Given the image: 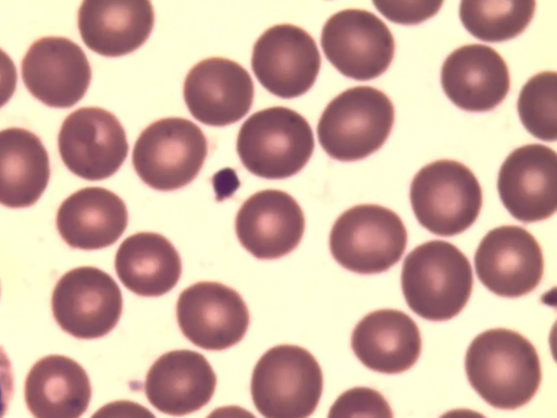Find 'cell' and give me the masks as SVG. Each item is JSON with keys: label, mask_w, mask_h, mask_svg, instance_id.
Wrapping results in <instances>:
<instances>
[{"label": "cell", "mask_w": 557, "mask_h": 418, "mask_svg": "<svg viewBox=\"0 0 557 418\" xmlns=\"http://www.w3.org/2000/svg\"><path fill=\"white\" fill-rule=\"evenodd\" d=\"M176 317L182 333L207 351L234 346L249 325L242 296L219 282H197L185 288L177 299Z\"/></svg>", "instance_id": "4fadbf2b"}, {"label": "cell", "mask_w": 557, "mask_h": 418, "mask_svg": "<svg viewBox=\"0 0 557 418\" xmlns=\"http://www.w3.org/2000/svg\"><path fill=\"white\" fill-rule=\"evenodd\" d=\"M441 83L457 107L472 112L494 109L509 91L510 78L505 60L482 44L465 45L444 61Z\"/></svg>", "instance_id": "d6986e66"}, {"label": "cell", "mask_w": 557, "mask_h": 418, "mask_svg": "<svg viewBox=\"0 0 557 418\" xmlns=\"http://www.w3.org/2000/svg\"><path fill=\"white\" fill-rule=\"evenodd\" d=\"M50 177L48 152L37 135L25 128L0 131V204L33 206Z\"/></svg>", "instance_id": "484cf974"}, {"label": "cell", "mask_w": 557, "mask_h": 418, "mask_svg": "<svg viewBox=\"0 0 557 418\" xmlns=\"http://www.w3.org/2000/svg\"><path fill=\"white\" fill-rule=\"evenodd\" d=\"M394 123V106L371 86L348 88L332 99L317 126L323 150L333 159H363L387 139Z\"/></svg>", "instance_id": "277c9868"}, {"label": "cell", "mask_w": 557, "mask_h": 418, "mask_svg": "<svg viewBox=\"0 0 557 418\" xmlns=\"http://www.w3.org/2000/svg\"><path fill=\"white\" fill-rule=\"evenodd\" d=\"M321 46L339 73L357 81L384 73L395 51L387 25L363 9H345L329 17L322 28Z\"/></svg>", "instance_id": "30bf717a"}, {"label": "cell", "mask_w": 557, "mask_h": 418, "mask_svg": "<svg viewBox=\"0 0 557 418\" xmlns=\"http://www.w3.org/2000/svg\"><path fill=\"white\" fill-rule=\"evenodd\" d=\"M330 250L345 269L372 274L396 265L407 245V231L399 216L380 205L354 206L334 222Z\"/></svg>", "instance_id": "ba28073f"}, {"label": "cell", "mask_w": 557, "mask_h": 418, "mask_svg": "<svg viewBox=\"0 0 557 418\" xmlns=\"http://www.w3.org/2000/svg\"><path fill=\"white\" fill-rule=\"evenodd\" d=\"M90 418H156V416L138 403L121 399L103 405Z\"/></svg>", "instance_id": "4dcf8cb0"}, {"label": "cell", "mask_w": 557, "mask_h": 418, "mask_svg": "<svg viewBox=\"0 0 557 418\" xmlns=\"http://www.w3.org/2000/svg\"><path fill=\"white\" fill-rule=\"evenodd\" d=\"M518 113L524 127L536 138H557V74L545 71L533 75L520 90Z\"/></svg>", "instance_id": "83f0119b"}, {"label": "cell", "mask_w": 557, "mask_h": 418, "mask_svg": "<svg viewBox=\"0 0 557 418\" xmlns=\"http://www.w3.org/2000/svg\"><path fill=\"white\" fill-rule=\"evenodd\" d=\"M242 246L258 259H277L293 251L305 232L302 209L289 194L265 189L244 201L235 218Z\"/></svg>", "instance_id": "ac0fdd59"}, {"label": "cell", "mask_w": 557, "mask_h": 418, "mask_svg": "<svg viewBox=\"0 0 557 418\" xmlns=\"http://www.w3.org/2000/svg\"><path fill=\"white\" fill-rule=\"evenodd\" d=\"M380 13L398 24H418L435 15L443 1H373Z\"/></svg>", "instance_id": "f546056e"}, {"label": "cell", "mask_w": 557, "mask_h": 418, "mask_svg": "<svg viewBox=\"0 0 557 418\" xmlns=\"http://www.w3.org/2000/svg\"><path fill=\"white\" fill-rule=\"evenodd\" d=\"M207 418H256V416L243 407L231 405L213 409Z\"/></svg>", "instance_id": "836d02e7"}, {"label": "cell", "mask_w": 557, "mask_h": 418, "mask_svg": "<svg viewBox=\"0 0 557 418\" xmlns=\"http://www.w3.org/2000/svg\"><path fill=\"white\" fill-rule=\"evenodd\" d=\"M208 155L201 128L184 118H163L138 136L132 155L134 169L149 187L170 192L189 184Z\"/></svg>", "instance_id": "52a82bcc"}, {"label": "cell", "mask_w": 557, "mask_h": 418, "mask_svg": "<svg viewBox=\"0 0 557 418\" xmlns=\"http://www.w3.org/2000/svg\"><path fill=\"white\" fill-rule=\"evenodd\" d=\"M321 57L314 39L299 26L278 24L255 42L251 69L259 83L274 96L290 99L314 84Z\"/></svg>", "instance_id": "7c38bea8"}, {"label": "cell", "mask_w": 557, "mask_h": 418, "mask_svg": "<svg viewBox=\"0 0 557 418\" xmlns=\"http://www.w3.org/2000/svg\"><path fill=\"white\" fill-rule=\"evenodd\" d=\"M327 418H393V411L380 392L367 386H356L336 398Z\"/></svg>", "instance_id": "f1b7e54d"}, {"label": "cell", "mask_w": 557, "mask_h": 418, "mask_svg": "<svg viewBox=\"0 0 557 418\" xmlns=\"http://www.w3.org/2000/svg\"><path fill=\"white\" fill-rule=\"evenodd\" d=\"M473 285L470 261L455 245L433 239L412 249L401 269L409 308L423 319L446 321L467 305Z\"/></svg>", "instance_id": "7a4b0ae2"}, {"label": "cell", "mask_w": 557, "mask_h": 418, "mask_svg": "<svg viewBox=\"0 0 557 418\" xmlns=\"http://www.w3.org/2000/svg\"><path fill=\"white\" fill-rule=\"evenodd\" d=\"M536 2L461 1L459 16L465 28L483 41L497 42L521 34L531 22Z\"/></svg>", "instance_id": "4316f807"}, {"label": "cell", "mask_w": 557, "mask_h": 418, "mask_svg": "<svg viewBox=\"0 0 557 418\" xmlns=\"http://www.w3.org/2000/svg\"><path fill=\"white\" fill-rule=\"evenodd\" d=\"M410 202L418 222L440 236L469 229L482 207V189L472 171L455 160H437L421 168L410 185Z\"/></svg>", "instance_id": "8992f818"}, {"label": "cell", "mask_w": 557, "mask_h": 418, "mask_svg": "<svg viewBox=\"0 0 557 418\" xmlns=\"http://www.w3.org/2000/svg\"><path fill=\"white\" fill-rule=\"evenodd\" d=\"M497 189L508 212L521 222L548 219L557 209V155L541 144L511 151L503 162Z\"/></svg>", "instance_id": "9a60e30c"}, {"label": "cell", "mask_w": 557, "mask_h": 418, "mask_svg": "<svg viewBox=\"0 0 557 418\" xmlns=\"http://www.w3.org/2000/svg\"><path fill=\"white\" fill-rule=\"evenodd\" d=\"M323 390L319 362L307 349L281 344L257 361L250 382L251 398L264 418H308Z\"/></svg>", "instance_id": "5b68a950"}, {"label": "cell", "mask_w": 557, "mask_h": 418, "mask_svg": "<svg viewBox=\"0 0 557 418\" xmlns=\"http://www.w3.org/2000/svg\"><path fill=\"white\" fill-rule=\"evenodd\" d=\"M84 44L104 57H120L149 38L154 12L150 1H84L78 9Z\"/></svg>", "instance_id": "7402d4cb"}, {"label": "cell", "mask_w": 557, "mask_h": 418, "mask_svg": "<svg viewBox=\"0 0 557 418\" xmlns=\"http://www.w3.org/2000/svg\"><path fill=\"white\" fill-rule=\"evenodd\" d=\"M114 267L123 285L146 297L170 292L182 273L181 257L172 243L153 232L126 237L116 250Z\"/></svg>", "instance_id": "d4e9b609"}, {"label": "cell", "mask_w": 557, "mask_h": 418, "mask_svg": "<svg viewBox=\"0 0 557 418\" xmlns=\"http://www.w3.org/2000/svg\"><path fill=\"white\" fill-rule=\"evenodd\" d=\"M51 308L60 328L76 339L94 340L108 334L119 322L122 293L107 272L78 267L57 282Z\"/></svg>", "instance_id": "9c48e42d"}, {"label": "cell", "mask_w": 557, "mask_h": 418, "mask_svg": "<svg viewBox=\"0 0 557 418\" xmlns=\"http://www.w3.org/2000/svg\"><path fill=\"white\" fill-rule=\"evenodd\" d=\"M16 83L17 73L14 62L0 49V108L13 96Z\"/></svg>", "instance_id": "d6a6232c"}, {"label": "cell", "mask_w": 557, "mask_h": 418, "mask_svg": "<svg viewBox=\"0 0 557 418\" xmlns=\"http://www.w3.org/2000/svg\"><path fill=\"white\" fill-rule=\"evenodd\" d=\"M128 221L124 201L103 187H85L70 195L57 212V229L73 248L94 250L114 244Z\"/></svg>", "instance_id": "603a6c76"}, {"label": "cell", "mask_w": 557, "mask_h": 418, "mask_svg": "<svg viewBox=\"0 0 557 418\" xmlns=\"http://www.w3.org/2000/svg\"><path fill=\"white\" fill-rule=\"evenodd\" d=\"M183 94L196 120L210 126H225L239 121L250 110L253 83L237 62L212 57L189 70Z\"/></svg>", "instance_id": "e0dca14e"}, {"label": "cell", "mask_w": 557, "mask_h": 418, "mask_svg": "<svg viewBox=\"0 0 557 418\" xmlns=\"http://www.w3.org/2000/svg\"><path fill=\"white\" fill-rule=\"evenodd\" d=\"M465 368L470 385L491 406L516 409L537 392L541 362L533 344L508 329H491L470 343Z\"/></svg>", "instance_id": "6da1fadb"}, {"label": "cell", "mask_w": 557, "mask_h": 418, "mask_svg": "<svg viewBox=\"0 0 557 418\" xmlns=\"http://www.w3.org/2000/svg\"><path fill=\"white\" fill-rule=\"evenodd\" d=\"M22 78L28 91L44 104L70 108L86 94L91 70L77 44L65 37H42L24 56Z\"/></svg>", "instance_id": "2e32d148"}, {"label": "cell", "mask_w": 557, "mask_h": 418, "mask_svg": "<svg viewBox=\"0 0 557 418\" xmlns=\"http://www.w3.org/2000/svg\"><path fill=\"white\" fill-rule=\"evenodd\" d=\"M14 381L11 361L0 346V418L7 414L13 396Z\"/></svg>", "instance_id": "1f68e13d"}, {"label": "cell", "mask_w": 557, "mask_h": 418, "mask_svg": "<svg viewBox=\"0 0 557 418\" xmlns=\"http://www.w3.org/2000/svg\"><path fill=\"white\" fill-rule=\"evenodd\" d=\"M58 146L66 168L88 181L113 175L128 153L122 124L114 114L98 107L70 113L59 132Z\"/></svg>", "instance_id": "8fae6325"}, {"label": "cell", "mask_w": 557, "mask_h": 418, "mask_svg": "<svg viewBox=\"0 0 557 418\" xmlns=\"http://www.w3.org/2000/svg\"><path fill=\"white\" fill-rule=\"evenodd\" d=\"M313 148L308 121L286 107H271L251 114L240 126L236 143L243 165L269 180L297 174L309 161Z\"/></svg>", "instance_id": "3957f363"}, {"label": "cell", "mask_w": 557, "mask_h": 418, "mask_svg": "<svg viewBox=\"0 0 557 418\" xmlns=\"http://www.w3.org/2000/svg\"><path fill=\"white\" fill-rule=\"evenodd\" d=\"M481 283L502 297H520L539 285L544 272L540 244L525 229L502 225L487 232L474 255Z\"/></svg>", "instance_id": "5bb4252c"}, {"label": "cell", "mask_w": 557, "mask_h": 418, "mask_svg": "<svg viewBox=\"0 0 557 418\" xmlns=\"http://www.w3.org/2000/svg\"><path fill=\"white\" fill-rule=\"evenodd\" d=\"M24 393L35 418H79L88 408L91 386L78 362L66 356L49 355L30 368Z\"/></svg>", "instance_id": "cb8c5ba5"}, {"label": "cell", "mask_w": 557, "mask_h": 418, "mask_svg": "<svg viewBox=\"0 0 557 418\" xmlns=\"http://www.w3.org/2000/svg\"><path fill=\"white\" fill-rule=\"evenodd\" d=\"M216 384L209 361L198 352L176 349L161 355L149 368L145 393L159 411L185 416L209 403Z\"/></svg>", "instance_id": "ffe728a7"}, {"label": "cell", "mask_w": 557, "mask_h": 418, "mask_svg": "<svg viewBox=\"0 0 557 418\" xmlns=\"http://www.w3.org/2000/svg\"><path fill=\"white\" fill-rule=\"evenodd\" d=\"M351 348L369 369L396 374L411 368L421 353L416 322L396 309H379L364 316L351 334Z\"/></svg>", "instance_id": "44dd1931"}, {"label": "cell", "mask_w": 557, "mask_h": 418, "mask_svg": "<svg viewBox=\"0 0 557 418\" xmlns=\"http://www.w3.org/2000/svg\"><path fill=\"white\" fill-rule=\"evenodd\" d=\"M440 418H486L482 414L467 408L451 409L443 414Z\"/></svg>", "instance_id": "e575fe53"}]
</instances>
